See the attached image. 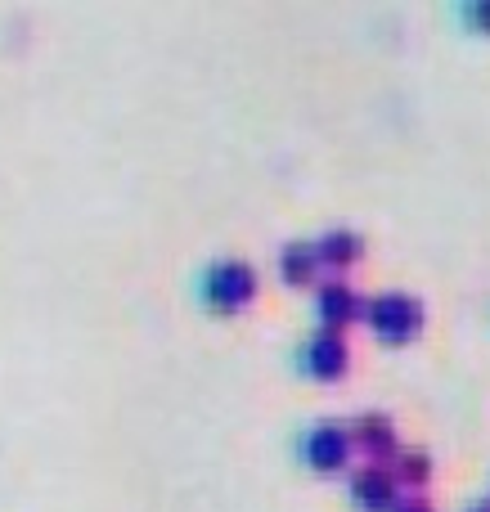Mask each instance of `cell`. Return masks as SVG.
<instances>
[{"label":"cell","mask_w":490,"mask_h":512,"mask_svg":"<svg viewBox=\"0 0 490 512\" xmlns=\"http://www.w3.org/2000/svg\"><path fill=\"white\" fill-rule=\"evenodd\" d=\"M351 436L347 423H315L311 432L302 436V463L315 472V477H338L351 463Z\"/></svg>","instance_id":"cell-3"},{"label":"cell","mask_w":490,"mask_h":512,"mask_svg":"<svg viewBox=\"0 0 490 512\" xmlns=\"http://www.w3.org/2000/svg\"><path fill=\"white\" fill-rule=\"evenodd\" d=\"M257 292H261V274L243 256H221V261H212L198 274V301L221 319L243 315L257 301Z\"/></svg>","instance_id":"cell-1"},{"label":"cell","mask_w":490,"mask_h":512,"mask_svg":"<svg viewBox=\"0 0 490 512\" xmlns=\"http://www.w3.org/2000/svg\"><path fill=\"white\" fill-rule=\"evenodd\" d=\"M360 319L365 328L378 337L383 346H410L423 337V324H428V310L414 292H374V297L360 306Z\"/></svg>","instance_id":"cell-2"},{"label":"cell","mask_w":490,"mask_h":512,"mask_svg":"<svg viewBox=\"0 0 490 512\" xmlns=\"http://www.w3.org/2000/svg\"><path fill=\"white\" fill-rule=\"evenodd\" d=\"M297 364H302V373L311 382H342L351 373V346L342 333L315 328V333L302 342V351H297Z\"/></svg>","instance_id":"cell-4"},{"label":"cell","mask_w":490,"mask_h":512,"mask_svg":"<svg viewBox=\"0 0 490 512\" xmlns=\"http://www.w3.org/2000/svg\"><path fill=\"white\" fill-rule=\"evenodd\" d=\"M459 14H464V23L473 27V32L490 36V0H468V5L459 9Z\"/></svg>","instance_id":"cell-11"},{"label":"cell","mask_w":490,"mask_h":512,"mask_svg":"<svg viewBox=\"0 0 490 512\" xmlns=\"http://www.w3.org/2000/svg\"><path fill=\"white\" fill-rule=\"evenodd\" d=\"M347 436H351V450H360L369 463H392L396 450H401V436H396V423L392 414L383 409H365L347 423Z\"/></svg>","instance_id":"cell-5"},{"label":"cell","mask_w":490,"mask_h":512,"mask_svg":"<svg viewBox=\"0 0 490 512\" xmlns=\"http://www.w3.org/2000/svg\"><path fill=\"white\" fill-rule=\"evenodd\" d=\"M464 512H490V504H473V508H464Z\"/></svg>","instance_id":"cell-13"},{"label":"cell","mask_w":490,"mask_h":512,"mask_svg":"<svg viewBox=\"0 0 490 512\" xmlns=\"http://www.w3.org/2000/svg\"><path fill=\"white\" fill-rule=\"evenodd\" d=\"M401 486V495H419L423 486L432 481V454L428 450H396V459L387 463Z\"/></svg>","instance_id":"cell-10"},{"label":"cell","mask_w":490,"mask_h":512,"mask_svg":"<svg viewBox=\"0 0 490 512\" xmlns=\"http://www.w3.org/2000/svg\"><path fill=\"white\" fill-rule=\"evenodd\" d=\"M360 292L351 288L347 279H320L315 283V319H320V328L324 333H347L351 324L360 319Z\"/></svg>","instance_id":"cell-6"},{"label":"cell","mask_w":490,"mask_h":512,"mask_svg":"<svg viewBox=\"0 0 490 512\" xmlns=\"http://www.w3.org/2000/svg\"><path fill=\"white\" fill-rule=\"evenodd\" d=\"M347 490H351V504L360 512H392L396 499H401V486H396L387 463H365V468H356Z\"/></svg>","instance_id":"cell-7"},{"label":"cell","mask_w":490,"mask_h":512,"mask_svg":"<svg viewBox=\"0 0 490 512\" xmlns=\"http://www.w3.org/2000/svg\"><path fill=\"white\" fill-rule=\"evenodd\" d=\"M311 248H315V261H320L324 274L347 279V270L360 265V256H365V239H360L356 230H347V225H333V230H324Z\"/></svg>","instance_id":"cell-8"},{"label":"cell","mask_w":490,"mask_h":512,"mask_svg":"<svg viewBox=\"0 0 490 512\" xmlns=\"http://www.w3.org/2000/svg\"><path fill=\"white\" fill-rule=\"evenodd\" d=\"M279 279L288 288H311L320 279V261H315L311 243H284V252H279Z\"/></svg>","instance_id":"cell-9"},{"label":"cell","mask_w":490,"mask_h":512,"mask_svg":"<svg viewBox=\"0 0 490 512\" xmlns=\"http://www.w3.org/2000/svg\"><path fill=\"white\" fill-rule=\"evenodd\" d=\"M392 512H437V504H432V499H423V495H401Z\"/></svg>","instance_id":"cell-12"}]
</instances>
